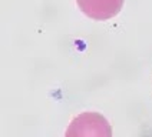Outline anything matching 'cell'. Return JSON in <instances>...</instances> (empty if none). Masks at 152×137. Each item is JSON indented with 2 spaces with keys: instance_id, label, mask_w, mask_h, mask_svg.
Segmentation results:
<instances>
[{
  "instance_id": "obj_1",
  "label": "cell",
  "mask_w": 152,
  "mask_h": 137,
  "mask_svg": "<svg viewBox=\"0 0 152 137\" xmlns=\"http://www.w3.org/2000/svg\"><path fill=\"white\" fill-rule=\"evenodd\" d=\"M112 134L109 123L98 113H83L77 116L69 128L66 136H108Z\"/></svg>"
},
{
  "instance_id": "obj_2",
  "label": "cell",
  "mask_w": 152,
  "mask_h": 137,
  "mask_svg": "<svg viewBox=\"0 0 152 137\" xmlns=\"http://www.w3.org/2000/svg\"><path fill=\"white\" fill-rule=\"evenodd\" d=\"M80 12L93 20H108L121 12L124 0H76Z\"/></svg>"
}]
</instances>
